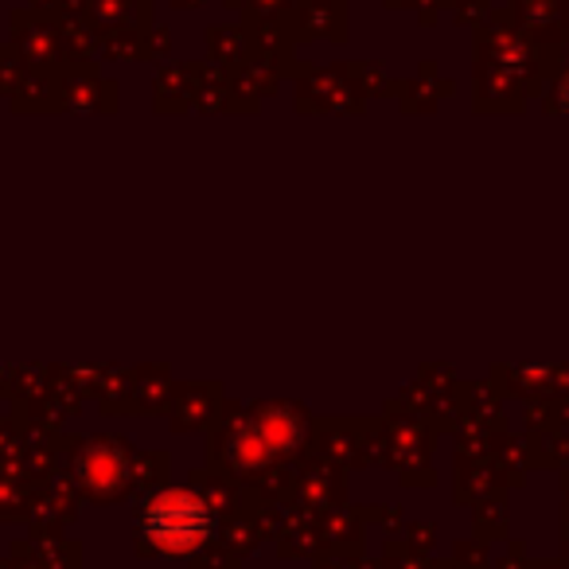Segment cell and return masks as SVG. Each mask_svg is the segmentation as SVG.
Returning <instances> with one entry per match:
<instances>
[{"instance_id": "6da1fadb", "label": "cell", "mask_w": 569, "mask_h": 569, "mask_svg": "<svg viewBox=\"0 0 569 569\" xmlns=\"http://www.w3.org/2000/svg\"><path fill=\"white\" fill-rule=\"evenodd\" d=\"M207 530V511L188 496H164L157 507H149V535H157L164 546H191Z\"/></svg>"}]
</instances>
